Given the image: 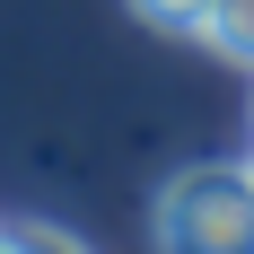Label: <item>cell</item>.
<instances>
[{"label": "cell", "mask_w": 254, "mask_h": 254, "mask_svg": "<svg viewBox=\"0 0 254 254\" xmlns=\"http://www.w3.org/2000/svg\"><path fill=\"white\" fill-rule=\"evenodd\" d=\"M0 254H18V246H9V228H0Z\"/></svg>", "instance_id": "5"}, {"label": "cell", "mask_w": 254, "mask_h": 254, "mask_svg": "<svg viewBox=\"0 0 254 254\" xmlns=\"http://www.w3.org/2000/svg\"><path fill=\"white\" fill-rule=\"evenodd\" d=\"M149 228H158V254H254V158L167 176Z\"/></svg>", "instance_id": "1"}, {"label": "cell", "mask_w": 254, "mask_h": 254, "mask_svg": "<svg viewBox=\"0 0 254 254\" xmlns=\"http://www.w3.org/2000/svg\"><path fill=\"white\" fill-rule=\"evenodd\" d=\"M202 35H210L219 53H228V62H246V70H254V0H210Z\"/></svg>", "instance_id": "2"}, {"label": "cell", "mask_w": 254, "mask_h": 254, "mask_svg": "<svg viewBox=\"0 0 254 254\" xmlns=\"http://www.w3.org/2000/svg\"><path fill=\"white\" fill-rule=\"evenodd\" d=\"M9 246L18 254H88L79 237H62V228H9Z\"/></svg>", "instance_id": "4"}, {"label": "cell", "mask_w": 254, "mask_h": 254, "mask_svg": "<svg viewBox=\"0 0 254 254\" xmlns=\"http://www.w3.org/2000/svg\"><path fill=\"white\" fill-rule=\"evenodd\" d=\"M149 26H167V35H202V18H210V0H131Z\"/></svg>", "instance_id": "3"}]
</instances>
